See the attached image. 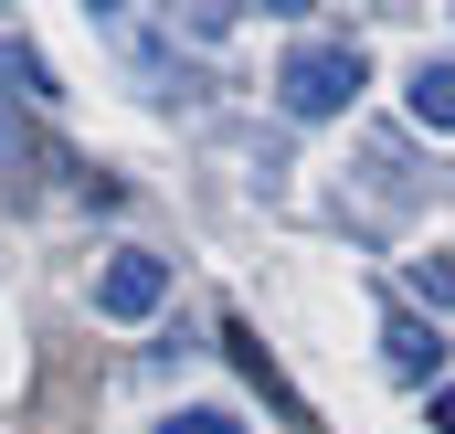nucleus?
Instances as JSON below:
<instances>
[{
  "label": "nucleus",
  "mask_w": 455,
  "mask_h": 434,
  "mask_svg": "<svg viewBox=\"0 0 455 434\" xmlns=\"http://www.w3.org/2000/svg\"><path fill=\"white\" fill-rule=\"evenodd\" d=\"M424 424H435V434H455V382L435 392V403H424Z\"/></svg>",
  "instance_id": "1a4fd4ad"
},
{
  "label": "nucleus",
  "mask_w": 455,
  "mask_h": 434,
  "mask_svg": "<svg viewBox=\"0 0 455 434\" xmlns=\"http://www.w3.org/2000/svg\"><path fill=\"white\" fill-rule=\"evenodd\" d=\"M159 434H243V414H223V403H180V414H159Z\"/></svg>",
  "instance_id": "423d86ee"
},
{
  "label": "nucleus",
  "mask_w": 455,
  "mask_h": 434,
  "mask_svg": "<svg viewBox=\"0 0 455 434\" xmlns=\"http://www.w3.org/2000/svg\"><path fill=\"white\" fill-rule=\"evenodd\" d=\"M403 107H413V127H455V64H413Z\"/></svg>",
  "instance_id": "20e7f679"
},
{
  "label": "nucleus",
  "mask_w": 455,
  "mask_h": 434,
  "mask_svg": "<svg viewBox=\"0 0 455 434\" xmlns=\"http://www.w3.org/2000/svg\"><path fill=\"white\" fill-rule=\"evenodd\" d=\"M413 297H424V308H455V265H435V254H424V265H413Z\"/></svg>",
  "instance_id": "0eeeda50"
},
{
  "label": "nucleus",
  "mask_w": 455,
  "mask_h": 434,
  "mask_svg": "<svg viewBox=\"0 0 455 434\" xmlns=\"http://www.w3.org/2000/svg\"><path fill=\"white\" fill-rule=\"evenodd\" d=\"M435 360H445V339H435L424 318H392V328H381V371H392V382H435Z\"/></svg>",
  "instance_id": "7ed1b4c3"
},
{
  "label": "nucleus",
  "mask_w": 455,
  "mask_h": 434,
  "mask_svg": "<svg viewBox=\"0 0 455 434\" xmlns=\"http://www.w3.org/2000/svg\"><path fill=\"white\" fill-rule=\"evenodd\" d=\"M21 170V117H11V85H0V181Z\"/></svg>",
  "instance_id": "6e6552de"
},
{
  "label": "nucleus",
  "mask_w": 455,
  "mask_h": 434,
  "mask_svg": "<svg viewBox=\"0 0 455 434\" xmlns=\"http://www.w3.org/2000/svg\"><path fill=\"white\" fill-rule=\"evenodd\" d=\"M0 85H21L32 107H53V96H64V85H53V64H43L32 43H0Z\"/></svg>",
  "instance_id": "39448f33"
},
{
  "label": "nucleus",
  "mask_w": 455,
  "mask_h": 434,
  "mask_svg": "<svg viewBox=\"0 0 455 434\" xmlns=\"http://www.w3.org/2000/svg\"><path fill=\"white\" fill-rule=\"evenodd\" d=\"M159 308H170V254H138V244H127V254L96 265V318L107 328H148Z\"/></svg>",
  "instance_id": "f03ea898"
},
{
  "label": "nucleus",
  "mask_w": 455,
  "mask_h": 434,
  "mask_svg": "<svg viewBox=\"0 0 455 434\" xmlns=\"http://www.w3.org/2000/svg\"><path fill=\"white\" fill-rule=\"evenodd\" d=\"M360 85H371V64H360V43H286V64H275V107L286 117H349L360 107Z\"/></svg>",
  "instance_id": "f257e3e1"
}]
</instances>
